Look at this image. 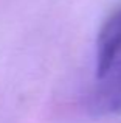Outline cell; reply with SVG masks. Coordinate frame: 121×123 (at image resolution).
Returning <instances> with one entry per match:
<instances>
[{"label": "cell", "mask_w": 121, "mask_h": 123, "mask_svg": "<svg viewBox=\"0 0 121 123\" xmlns=\"http://www.w3.org/2000/svg\"><path fill=\"white\" fill-rule=\"evenodd\" d=\"M121 53V6L104 20L96 39V76L101 78Z\"/></svg>", "instance_id": "6da1fadb"}, {"label": "cell", "mask_w": 121, "mask_h": 123, "mask_svg": "<svg viewBox=\"0 0 121 123\" xmlns=\"http://www.w3.org/2000/svg\"><path fill=\"white\" fill-rule=\"evenodd\" d=\"M90 97L92 111L96 114H121V61H116L103 75Z\"/></svg>", "instance_id": "7a4b0ae2"}]
</instances>
